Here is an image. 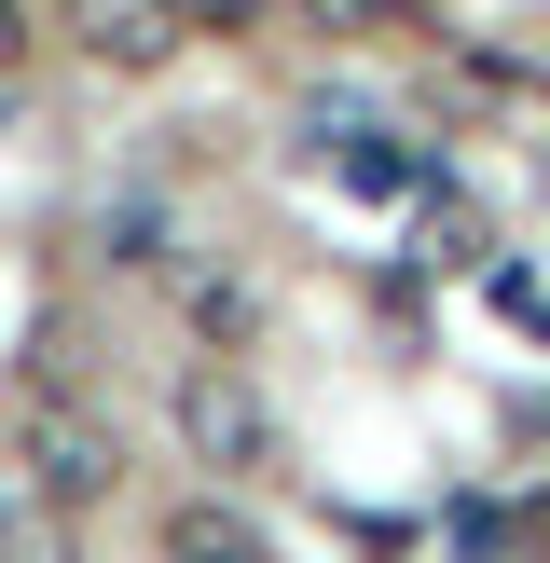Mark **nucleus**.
<instances>
[{
    "mask_svg": "<svg viewBox=\"0 0 550 563\" xmlns=\"http://www.w3.org/2000/svg\"><path fill=\"white\" fill-rule=\"evenodd\" d=\"M179 317L207 330V357H248V330H262V302H248L234 275H207V262H193V275H179Z\"/></svg>",
    "mask_w": 550,
    "mask_h": 563,
    "instance_id": "5",
    "label": "nucleus"
},
{
    "mask_svg": "<svg viewBox=\"0 0 550 563\" xmlns=\"http://www.w3.org/2000/svg\"><path fill=\"white\" fill-rule=\"evenodd\" d=\"M179 440H193V467H220V482H262L275 467V412H262V385H248L234 357H193L179 372Z\"/></svg>",
    "mask_w": 550,
    "mask_h": 563,
    "instance_id": "2",
    "label": "nucleus"
},
{
    "mask_svg": "<svg viewBox=\"0 0 550 563\" xmlns=\"http://www.w3.org/2000/svg\"><path fill=\"white\" fill-rule=\"evenodd\" d=\"M14 482L42 509H110L124 495V427L97 399H69V385H28L14 399Z\"/></svg>",
    "mask_w": 550,
    "mask_h": 563,
    "instance_id": "1",
    "label": "nucleus"
},
{
    "mask_svg": "<svg viewBox=\"0 0 550 563\" xmlns=\"http://www.w3.org/2000/svg\"><path fill=\"white\" fill-rule=\"evenodd\" d=\"M152 563H275V537L248 522V495H179L152 522Z\"/></svg>",
    "mask_w": 550,
    "mask_h": 563,
    "instance_id": "4",
    "label": "nucleus"
},
{
    "mask_svg": "<svg viewBox=\"0 0 550 563\" xmlns=\"http://www.w3.org/2000/svg\"><path fill=\"white\" fill-rule=\"evenodd\" d=\"M55 27H69L82 69H138V82H152L165 55L193 42V0H55Z\"/></svg>",
    "mask_w": 550,
    "mask_h": 563,
    "instance_id": "3",
    "label": "nucleus"
},
{
    "mask_svg": "<svg viewBox=\"0 0 550 563\" xmlns=\"http://www.w3.org/2000/svg\"><path fill=\"white\" fill-rule=\"evenodd\" d=\"M0 563H82V550H69V509L14 495V509H0Z\"/></svg>",
    "mask_w": 550,
    "mask_h": 563,
    "instance_id": "6",
    "label": "nucleus"
},
{
    "mask_svg": "<svg viewBox=\"0 0 550 563\" xmlns=\"http://www.w3.org/2000/svg\"><path fill=\"white\" fill-rule=\"evenodd\" d=\"M0 55H28V27H14V0H0Z\"/></svg>",
    "mask_w": 550,
    "mask_h": 563,
    "instance_id": "8",
    "label": "nucleus"
},
{
    "mask_svg": "<svg viewBox=\"0 0 550 563\" xmlns=\"http://www.w3.org/2000/svg\"><path fill=\"white\" fill-rule=\"evenodd\" d=\"M317 27H413V0H302Z\"/></svg>",
    "mask_w": 550,
    "mask_h": 563,
    "instance_id": "7",
    "label": "nucleus"
}]
</instances>
